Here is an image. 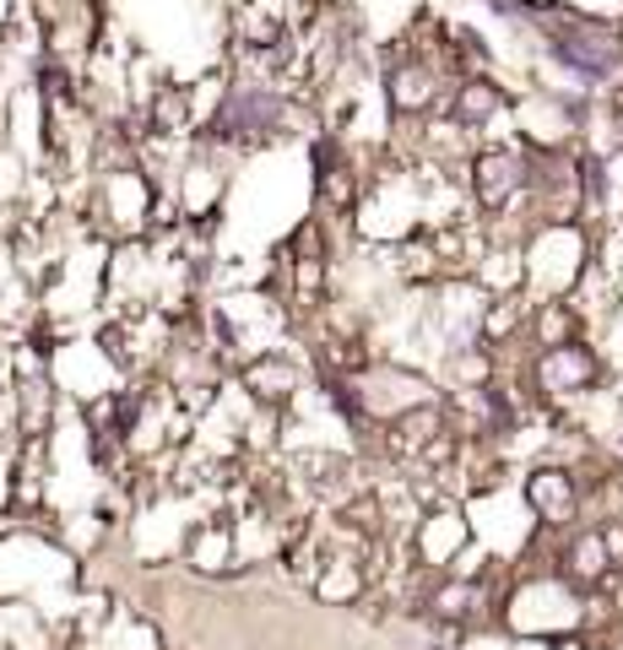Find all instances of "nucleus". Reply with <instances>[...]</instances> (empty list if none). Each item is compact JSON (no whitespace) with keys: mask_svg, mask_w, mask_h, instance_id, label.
<instances>
[{"mask_svg":"<svg viewBox=\"0 0 623 650\" xmlns=\"http://www.w3.org/2000/svg\"><path fill=\"white\" fill-rule=\"evenodd\" d=\"M179 559L190 574H239V536H234V510H211V515H196L185 536H179Z\"/></svg>","mask_w":623,"mask_h":650,"instance_id":"10","label":"nucleus"},{"mask_svg":"<svg viewBox=\"0 0 623 650\" xmlns=\"http://www.w3.org/2000/svg\"><path fill=\"white\" fill-rule=\"evenodd\" d=\"M613 402H619V412H623V380H619V391H613Z\"/></svg>","mask_w":623,"mask_h":650,"instance_id":"14","label":"nucleus"},{"mask_svg":"<svg viewBox=\"0 0 623 650\" xmlns=\"http://www.w3.org/2000/svg\"><path fill=\"white\" fill-rule=\"evenodd\" d=\"M39 315V287L33 277L0 249V331H11V336H22L28 325Z\"/></svg>","mask_w":623,"mask_h":650,"instance_id":"12","label":"nucleus"},{"mask_svg":"<svg viewBox=\"0 0 623 650\" xmlns=\"http://www.w3.org/2000/svg\"><path fill=\"white\" fill-rule=\"evenodd\" d=\"M526 260V298H575L591 272V228L585 223H537L521 239Z\"/></svg>","mask_w":623,"mask_h":650,"instance_id":"2","label":"nucleus"},{"mask_svg":"<svg viewBox=\"0 0 623 650\" xmlns=\"http://www.w3.org/2000/svg\"><path fill=\"white\" fill-rule=\"evenodd\" d=\"M596 597L575 591L558 569H510L498 629L515 646H553V640H581L596 618Z\"/></svg>","mask_w":623,"mask_h":650,"instance_id":"1","label":"nucleus"},{"mask_svg":"<svg viewBox=\"0 0 623 650\" xmlns=\"http://www.w3.org/2000/svg\"><path fill=\"white\" fill-rule=\"evenodd\" d=\"M472 548V515L456 493H434L423 510H417L413 531H407V564L423 574H445L461 553Z\"/></svg>","mask_w":623,"mask_h":650,"instance_id":"5","label":"nucleus"},{"mask_svg":"<svg viewBox=\"0 0 623 650\" xmlns=\"http://www.w3.org/2000/svg\"><path fill=\"white\" fill-rule=\"evenodd\" d=\"M585 321L575 309V298H537L532 304V321H526V342L532 347H564V342H581Z\"/></svg>","mask_w":623,"mask_h":650,"instance_id":"13","label":"nucleus"},{"mask_svg":"<svg viewBox=\"0 0 623 650\" xmlns=\"http://www.w3.org/2000/svg\"><path fill=\"white\" fill-rule=\"evenodd\" d=\"M515 109V92L494 77V71H472V77H456L451 81V98H445V120L461 125L472 141H488L494 136V125L504 120Z\"/></svg>","mask_w":623,"mask_h":650,"instance_id":"9","label":"nucleus"},{"mask_svg":"<svg viewBox=\"0 0 623 650\" xmlns=\"http://www.w3.org/2000/svg\"><path fill=\"white\" fill-rule=\"evenodd\" d=\"M607 380V358L596 353V342H564V347H532L526 364H521V385H526V402L537 406H570L591 396L596 385Z\"/></svg>","mask_w":623,"mask_h":650,"instance_id":"3","label":"nucleus"},{"mask_svg":"<svg viewBox=\"0 0 623 650\" xmlns=\"http://www.w3.org/2000/svg\"><path fill=\"white\" fill-rule=\"evenodd\" d=\"M521 504H526V515H532L542 531H553V536L585 526V483L570 461H537V466H526V477H521Z\"/></svg>","mask_w":623,"mask_h":650,"instance_id":"6","label":"nucleus"},{"mask_svg":"<svg viewBox=\"0 0 623 650\" xmlns=\"http://www.w3.org/2000/svg\"><path fill=\"white\" fill-rule=\"evenodd\" d=\"M553 569H558L575 591H585V597H602L607 585H619V559H613L602 526H591V521L575 531H564V536L553 542Z\"/></svg>","mask_w":623,"mask_h":650,"instance_id":"8","label":"nucleus"},{"mask_svg":"<svg viewBox=\"0 0 623 650\" xmlns=\"http://www.w3.org/2000/svg\"><path fill=\"white\" fill-rule=\"evenodd\" d=\"M532 190V158L521 141H483L466 162V201L477 211V223H498L526 211Z\"/></svg>","mask_w":623,"mask_h":650,"instance_id":"4","label":"nucleus"},{"mask_svg":"<svg viewBox=\"0 0 623 650\" xmlns=\"http://www.w3.org/2000/svg\"><path fill=\"white\" fill-rule=\"evenodd\" d=\"M309 380H315V374L304 364V353H293V347L255 353V358H245V364L234 368V385H239L255 406H266V412H293V406L304 402Z\"/></svg>","mask_w":623,"mask_h":650,"instance_id":"7","label":"nucleus"},{"mask_svg":"<svg viewBox=\"0 0 623 650\" xmlns=\"http://www.w3.org/2000/svg\"><path fill=\"white\" fill-rule=\"evenodd\" d=\"M92 650H168L164 629L136 608H109V618L98 623V634L87 640Z\"/></svg>","mask_w":623,"mask_h":650,"instance_id":"11","label":"nucleus"},{"mask_svg":"<svg viewBox=\"0 0 623 650\" xmlns=\"http://www.w3.org/2000/svg\"><path fill=\"white\" fill-rule=\"evenodd\" d=\"M613 450H619V461H623V429H619V440H613Z\"/></svg>","mask_w":623,"mask_h":650,"instance_id":"15","label":"nucleus"}]
</instances>
